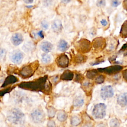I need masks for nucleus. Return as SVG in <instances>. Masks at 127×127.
Here are the masks:
<instances>
[{"instance_id": "nucleus-8", "label": "nucleus", "mask_w": 127, "mask_h": 127, "mask_svg": "<svg viewBox=\"0 0 127 127\" xmlns=\"http://www.w3.org/2000/svg\"><path fill=\"white\" fill-rule=\"evenodd\" d=\"M33 73V69L30 65H26L23 67L20 71V74L21 76L24 78H27L31 76Z\"/></svg>"}, {"instance_id": "nucleus-18", "label": "nucleus", "mask_w": 127, "mask_h": 127, "mask_svg": "<svg viewBox=\"0 0 127 127\" xmlns=\"http://www.w3.org/2000/svg\"><path fill=\"white\" fill-rule=\"evenodd\" d=\"M52 61V57L50 55L48 54H44L42 56L41 61L44 64L50 63Z\"/></svg>"}, {"instance_id": "nucleus-26", "label": "nucleus", "mask_w": 127, "mask_h": 127, "mask_svg": "<svg viewBox=\"0 0 127 127\" xmlns=\"http://www.w3.org/2000/svg\"><path fill=\"white\" fill-rule=\"evenodd\" d=\"M96 81H97V82L98 83H99L102 82L104 81V77H103V76L102 75H101L99 76L96 78Z\"/></svg>"}, {"instance_id": "nucleus-19", "label": "nucleus", "mask_w": 127, "mask_h": 127, "mask_svg": "<svg viewBox=\"0 0 127 127\" xmlns=\"http://www.w3.org/2000/svg\"><path fill=\"white\" fill-rule=\"evenodd\" d=\"M120 33L122 37H127V21H125L124 23L123 24L121 28Z\"/></svg>"}, {"instance_id": "nucleus-12", "label": "nucleus", "mask_w": 127, "mask_h": 127, "mask_svg": "<svg viewBox=\"0 0 127 127\" xmlns=\"http://www.w3.org/2000/svg\"><path fill=\"white\" fill-rule=\"evenodd\" d=\"M69 45L68 43L64 39H61L60 40L58 44L57 48L59 51L61 52H64L67 50Z\"/></svg>"}, {"instance_id": "nucleus-4", "label": "nucleus", "mask_w": 127, "mask_h": 127, "mask_svg": "<svg viewBox=\"0 0 127 127\" xmlns=\"http://www.w3.org/2000/svg\"><path fill=\"white\" fill-rule=\"evenodd\" d=\"M114 91L111 85H105L103 86L101 89L100 96L102 99L105 100L113 97Z\"/></svg>"}, {"instance_id": "nucleus-30", "label": "nucleus", "mask_w": 127, "mask_h": 127, "mask_svg": "<svg viewBox=\"0 0 127 127\" xmlns=\"http://www.w3.org/2000/svg\"><path fill=\"white\" fill-rule=\"evenodd\" d=\"M39 36V37H40L41 38H43L44 37V36H43V31L41 30V31H39V32L38 33V34H37Z\"/></svg>"}, {"instance_id": "nucleus-35", "label": "nucleus", "mask_w": 127, "mask_h": 127, "mask_svg": "<svg viewBox=\"0 0 127 127\" xmlns=\"http://www.w3.org/2000/svg\"><path fill=\"white\" fill-rule=\"evenodd\" d=\"M97 127H105V126L103 124H100V125H99L97 126Z\"/></svg>"}, {"instance_id": "nucleus-20", "label": "nucleus", "mask_w": 127, "mask_h": 127, "mask_svg": "<svg viewBox=\"0 0 127 127\" xmlns=\"http://www.w3.org/2000/svg\"><path fill=\"white\" fill-rule=\"evenodd\" d=\"M56 109L53 107H49L47 110L48 116L49 118H53L56 114Z\"/></svg>"}, {"instance_id": "nucleus-29", "label": "nucleus", "mask_w": 127, "mask_h": 127, "mask_svg": "<svg viewBox=\"0 0 127 127\" xmlns=\"http://www.w3.org/2000/svg\"><path fill=\"white\" fill-rule=\"evenodd\" d=\"M23 1L27 4H30L32 3L33 2L34 0H23Z\"/></svg>"}, {"instance_id": "nucleus-16", "label": "nucleus", "mask_w": 127, "mask_h": 127, "mask_svg": "<svg viewBox=\"0 0 127 127\" xmlns=\"http://www.w3.org/2000/svg\"><path fill=\"white\" fill-rule=\"evenodd\" d=\"M67 118V115L64 111H59L57 115V119L61 122L65 121Z\"/></svg>"}, {"instance_id": "nucleus-36", "label": "nucleus", "mask_w": 127, "mask_h": 127, "mask_svg": "<svg viewBox=\"0 0 127 127\" xmlns=\"http://www.w3.org/2000/svg\"><path fill=\"white\" fill-rule=\"evenodd\" d=\"M126 54H127V53H126Z\"/></svg>"}, {"instance_id": "nucleus-3", "label": "nucleus", "mask_w": 127, "mask_h": 127, "mask_svg": "<svg viewBox=\"0 0 127 127\" xmlns=\"http://www.w3.org/2000/svg\"><path fill=\"white\" fill-rule=\"evenodd\" d=\"M31 120L36 124L43 123L45 119V115L44 111L40 108L34 109L30 115Z\"/></svg>"}, {"instance_id": "nucleus-25", "label": "nucleus", "mask_w": 127, "mask_h": 127, "mask_svg": "<svg viewBox=\"0 0 127 127\" xmlns=\"http://www.w3.org/2000/svg\"><path fill=\"white\" fill-rule=\"evenodd\" d=\"M47 127H56V124L54 121L50 120L47 123Z\"/></svg>"}, {"instance_id": "nucleus-31", "label": "nucleus", "mask_w": 127, "mask_h": 127, "mask_svg": "<svg viewBox=\"0 0 127 127\" xmlns=\"http://www.w3.org/2000/svg\"><path fill=\"white\" fill-rule=\"evenodd\" d=\"M7 89H5L4 90H2V91H0V96H1V95H4L5 93L7 92Z\"/></svg>"}, {"instance_id": "nucleus-10", "label": "nucleus", "mask_w": 127, "mask_h": 127, "mask_svg": "<svg viewBox=\"0 0 127 127\" xmlns=\"http://www.w3.org/2000/svg\"><path fill=\"white\" fill-rule=\"evenodd\" d=\"M40 47L42 51L45 53H48L52 50L53 45L48 41H44L40 44Z\"/></svg>"}, {"instance_id": "nucleus-22", "label": "nucleus", "mask_w": 127, "mask_h": 127, "mask_svg": "<svg viewBox=\"0 0 127 127\" xmlns=\"http://www.w3.org/2000/svg\"><path fill=\"white\" fill-rule=\"evenodd\" d=\"M41 27L42 29L46 30L49 28V23L46 20H43L41 22Z\"/></svg>"}, {"instance_id": "nucleus-9", "label": "nucleus", "mask_w": 127, "mask_h": 127, "mask_svg": "<svg viewBox=\"0 0 127 127\" xmlns=\"http://www.w3.org/2000/svg\"><path fill=\"white\" fill-rule=\"evenodd\" d=\"M117 102L122 107H127V92L120 94L117 97Z\"/></svg>"}, {"instance_id": "nucleus-7", "label": "nucleus", "mask_w": 127, "mask_h": 127, "mask_svg": "<svg viewBox=\"0 0 127 127\" xmlns=\"http://www.w3.org/2000/svg\"><path fill=\"white\" fill-rule=\"evenodd\" d=\"M23 41V37L22 35L19 33H16L12 35L11 38V42L12 44L15 46H18Z\"/></svg>"}, {"instance_id": "nucleus-5", "label": "nucleus", "mask_w": 127, "mask_h": 127, "mask_svg": "<svg viewBox=\"0 0 127 127\" xmlns=\"http://www.w3.org/2000/svg\"><path fill=\"white\" fill-rule=\"evenodd\" d=\"M23 58V54L19 50H15L13 51L10 55V59L11 62L16 64H21Z\"/></svg>"}, {"instance_id": "nucleus-28", "label": "nucleus", "mask_w": 127, "mask_h": 127, "mask_svg": "<svg viewBox=\"0 0 127 127\" xmlns=\"http://www.w3.org/2000/svg\"><path fill=\"white\" fill-rule=\"evenodd\" d=\"M52 0H44L43 2L45 6H49V5L51 4Z\"/></svg>"}, {"instance_id": "nucleus-34", "label": "nucleus", "mask_w": 127, "mask_h": 127, "mask_svg": "<svg viewBox=\"0 0 127 127\" xmlns=\"http://www.w3.org/2000/svg\"><path fill=\"white\" fill-rule=\"evenodd\" d=\"M83 127H92V126L90 124H85Z\"/></svg>"}, {"instance_id": "nucleus-17", "label": "nucleus", "mask_w": 127, "mask_h": 127, "mask_svg": "<svg viewBox=\"0 0 127 127\" xmlns=\"http://www.w3.org/2000/svg\"><path fill=\"white\" fill-rule=\"evenodd\" d=\"M81 123L80 118L77 116H72L70 119V123L73 126H77Z\"/></svg>"}, {"instance_id": "nucleus-21", "label": "nucleus", "mask_w": 127, "mask_h": 127, "mask_svg": "<svg viewBox=\"0 0 127 127\" xmlns=\"http://www.w3.org/2000/svg\"><path fill=\"white\" fill-rule=\"evenodd\" d=\"M110 126L111 127H119L120 123L117 119H112L110 121Z\"/></svg>"}, {"instance_id": "nucleus-24", "label": "nucleus", "mask_w": 127, "mask_h": 127, "mask_svg": "<svg viewBox=\"0 0 127 127\" xmlns=\"http://www.w3.org/2000/svg\"><path fill=\"white\" fill-rule=\"evenodd\" d=\"M121 2L118 0H112L111 1V5L113 7H116L120 4Z\"/></svg>"}, {"instance_id": "nucleus-11", "label": "nucleus", "mask_w": 127, "mask_h": 127, "mask_svg": "<svg viewBox=\"0 0 127 127\" xmlns=\"http://www.w3.org/2000/svg\"><path fill=\"white\" fill-rule=\"evenodd\" d=\"M52 29L55 32H59L62 29V21L60 19L55 20L52 24Z\"/></svg>"}, {"instance_id": "nucleus-13", "label": "nucleus", "mask_w": 127, "mask_h": 127, "mask_svg": "<svg viewBox=\"0 0 127 127\" xmlns=\"http://www.w3.org/2000/svg\"><path fill=\"white\" fill-rule=\"evenodd\" d=\"M84 100L82 96H78L74 98L73 101V105L75 107H81L84 104Z\"/></svg>"}, {"instance_id": "nucleus-15", "label": "nucleus", "mask_w": 127, "mask_h": 127, "mask_svg": "<svg viewBox=\"0 0 127 127\" xmlns=\"http://www.w3.org/2000/svg\"><path fill=\"white\" fill-rule=\"evenodd\" d=\"M17 81V79L15 76H14L13 75H9V76H7V78L5 79L2 86L4 87L9 84L15 83Z\"/></svg>"}, {"instance_id": "nucleus-2", "label": "nucleus", "mask_w": 127, "mask_h": 127, "mask_svg": "<svg viewBox=\"0 0 127 127\" xmlns=\"http://www.w3.org/2000/svg\"><path fill=\"white\" fill-rule=\"evenodd\" d=\"M106 109L107 106L104 103H98L94 106L92 114L96 119H102L106 116Z\"/></svg>"}, {"instance_id": "nucleus-23", "label": "nucleus", "mask_w": 127, "mask_h": 127, "mask_svg": "<svg viewBox=\"0 0 127 127\" xmlns=\"http://www.w3.org/2000/svg\"><path fill=\"white\" fill-rule=\"evenodd\" d=\"M96 5L99 7H104L106 5L105 0H98L96 2Z\"/></svg>"}, {"instance_id": "nucleus-32", "label": "nucleus", "mask_w": 127, "mask_h": 127, "mask_svg": "<svg viewBox=\"0 0 127 127\" xmlns=\"http://www.w3.org/2000/svg\"><path fill=\"white\" fill-rule=\"evenodd\" d=\"M124 2V7L127 10V0H125Z\"/></svg>"}, {"instance_id": "nucleus-6", "label": "nucleus", "mask_w": 127, "mask_h": 127, "mask_svg": "<svg viewBox=\"0 0 127 127\" xmlns=\"http://www.w3.org/2000/svg\"><path fill=\"white\" fill-rule=\"evenodd\" d=\"M57 64L60 67H66L68 66L69 60L67 56L64 54L61 55L57 59Z\"/></svg>"}, {"instance_id": "nucleus-27", "label": "nucleus", "mask_w": 127, "mask_h": 127, "mask_svg": "<svg viewBox=\"0 0 127 127\" xmlns=\"http://www.w3.org/2000/svg\"><path fill=\"white\" fill-rule=\"evenodd\" d=\"M100 23L103 26H106V25H108V21L106 20L105 19H102L100 21Z\"/></svg>"}, {"instance_id": "nucleus-33", "label": "nucleus", "mask_w": 127, "mask_h": 127, "mask_svg": "<svg viewBox=\"0 0 127 127\" xmlns=\"http://www.w3.org/2000/svg\"><path fill=\"white\" fill-rule=\"evenodd\" d=\"M70 1H71V0H61V1L64 3H68Z\"/></svg>"}, {"instance_id": "nucleus-1", "label": "nucleus", "mask_w": 127, "mask_h": 127, "mask_svg": "<svg viewBox=\"0 0 127 127\" xmlns=\"http://www.w3.org/2000/svg\"><path fill=\"white\" fill-rule=\"evenodd\" d=\"M7 120L12 124L21 126L24 124L25 116L24 114L18 108L10 109L7 115Z\"/></svg>"}, {"instance_id": "nucleus-14", "label": "nucleus", "mask_w": 127, "mask_h": 127, "mask_svg": "<svg viewBox=\"0 0 127 127\" xmlns=\"http://www.w3.org/2000/svg\"><path fill=\"white\" fill-rule=\"evenodd\" d=\"M73 77V73L69 70H65L61 75V79L63 80H70Z\"/></svg>"}]
</instances>
